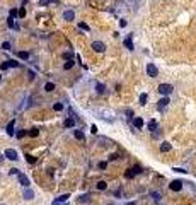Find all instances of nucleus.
Wrapping results in <instances>:
<instances>
[{
    "label": "nucleus",
    "instance_id": "nucleus-9",
    "mask_svg": "<svg viewBox=\"0 0 196 205\" xmlns=\"http://www.w3.org/2000/svg\"><path fill=\"white\" fill-rule=\"evenodd\" d=\"M123 43H125V46H126L128 50H133V34H128Z\"/></svg>",
    "mask_w": 196,
    "mask_h": 205
},
{
    "label": "nucleus",
    "instance_id": "nucleus-44",
    "mask_svg": "<svg viewBox=\"0 0 196 205\" xmlns=\"http://www.w3.org/2000/svg\"><path fill=\"white\" fill-rule=\"evenodd\" d=\"M128 205H135V202H131V203H128Z\"/></svg>",
    "mask_w": 196,
    "mask_h": 205
},
{
    "label": "nucleus",
    "instance_id": "nucleus-19",
    "mask_svg": "<svg viewBox=\"0 0 196 205\" xmlns=\"http://www.w3.org/2000/svg\"><path fill=\"white\" fill-rule=\"evenodd\" d=\"M147 99H148V96L143 92V94H140V99H138V101H140V104L143 106V104H147Z\"/></svg>",
    "mask_w": 196,
    "mask_h": 205
},
{
    "label": "nucleus",
    "instance_id": "nucleus-10",
    "mask_svg": "<svg viewBox=\"0 0 196 205\" xmlns=\"http://www.w3.org/2000/svg\"><path fill=\"white\" fill-rule=\"evenodd\" d=\"M169 102H171V101H169V98H162V99L159 101V110H160V111H164L165 108H167Z\"/></svg>",
    "mask_w": 196,
    "mask_h": 205
},
{
    "label": "nucleus",
    "instance_id": "nucleus-16",
    "mask_svg": "<svg viewBox=\"0 0 196 205\" xmlns=\"http://www.w3.org/2000/svg\"><path fill=\"white\" fill-rule=\"evenodd\" d=\"M33 197H34V193H33V190H29V186L24 190V198L26 200H33Z\"/></svg>",
    "mask_w": 196,
    "mask_h": 205
},
{
    "label": "nucleus",
    "instance_id": "nucleus-13",
    "mask_svg": "<svg viewBox=\"0 0 196 205\" xmlns=\"http://www.w3.org/2000/svg\"><path fill=\"white\" fill-rule=\"evenodd\" d=\"M133 125H135L136 130H140V128H143V120L140 118V116H136V118L133 120Z\"/></svg>",
    "mask_w": 196,
    "mask_h": 205
},
{
    "label": "nucleus",
    "instance_id": "nucleus-40",
    "mask_svg": "<svg viewBox=\"0 0 196 205\" xmlns=\"http://www.w3.org/2000/svg\"><path fill=\"white\" fill-rule=\"evenodd\" d=\"M90 132H92V133H97V127H96V125H92V127H90Z\"/></svg>",
    "mask_w": 196,
    "mask_h": 205
},
{
    "label": "nucleus",
    "instance_id": "nucleus-8",
    "mask_svg": "<svg viewBox=\"0 0 196 205\" xmlns=\"http://www.w3.org/2000/svg\"><path fill=\"white\" fill-rule=\"evenodd\" d=\"M17 178H19V181H20V184H22V186H24V188H27L29 184V178L26 176V174H22V173H19V174H17Z\"/></svg>",
    "mask_w": 196,
    "mask_h": 205
},
{
    "label": "nucleus",
    "instance_id": "nucleus-21",
    "mask_svg": "<svg viewBox=\"0 0 196 205\" xmlns=\"http://www.w3.org/2000/svg\"><path fill=\"white\" fill-rule=\"evenodd\" d=\"M45 91H48V92H51V91H55V84L53 82H48L45 86Z\"/></svg>",
    "mask_w": 196,
    "mask_h": 205
},
{
    "label": "nucleus",
    "instance_id": "nucleus-29",
    "mask_svg": "<svg viewBox=\"0 0 196 205\" xmlns=\"http://www.w3.org/2000/svg\"><path fill=\"white\" fill-rule=\"evenodd\" d=\"M24 135H26V130H20V132H17V133H16V137H17V139H22Z\"/></svg>",
    "mask_w": 196,
    "mask_h": 205
},
{
    "label": "nucleus",
    "instance_id": "nucleus-11",
    "mask_svg": "<svg viewBox=\"0 0 196 205\" xmlns=\"http://www.w3.org/2000/svg\"><path fill=\"white\" fill-rule=\"evenodd\" d=\"M14 127H16V120H12V121L7 125V128H5V132H7V135L12 137L14 135Z\"/></svg>",
    "mask_w": 196,
    "mask_h": 205
},
{
    "label": "nucleus",
    "instance_id": "nucleus-25",
    "mask_svg": "<svg viewBox=\"0 0 196 205\" xmlns=\"http://www.w3.org/2000/svg\"><path fill=\"white\" fill-rule=\"evenodd\" d=\"M74 135H75V137H77V139H78V140H84V133H82V132H80V130H75V132H74Z\"/></svg>",
    "mask_w": 196,
    "mask_h": 205
},
{
    "label": "nucleus",
    "instance_id": "nucleus-41",
    "mask_svg": "<svg viewBox=\"0 0 196 205\" xmlns=\"http://www.w3.org/2000/svg\"><path fill=\"white\" fill-rule=\"evenodd\" d=\"M118 157H119V154H113V156H111L109 159H111V161H116V159H118Z\"/></svg>",
    "mask_w": 196,
    "mask_h": 205
},
{
    "label": "nucleus",
    "instance_id": "nucleus-24",
    "mask_svg": "<svg viewBox=\"0 0 196 205\" xmlns=\"http://www.w3.org/2000/svg\"><path fill=\"white\" fill-rule=\"evenodd\" d=\"M63 108H65V106H63V102H56V104L53 106V110H55V111H61Z\"/></svg>",
    "mask_w": 196,
    "mask_h": 205
},
{
    "label": "nucleus",
    "instance_id": "nucleus-2",
    "mask_svg": "<svg viewBox=\"0 0 196 205\" xmlns=\"http://www.w3.org/2000/svg\"><path fill=\"white\" fill-rule=\"evenodd\" d=\"M147 75H150V77H157V75H159V69H157L154 63H148V65H147Z\"/></svg>",
    "mask_w": 196,
    "mask_h": 205
},
{
    "label": "nucleus",
    "instance_id": "nucleus-27",
    "mask_svg": "<svg viewBox=\"0 0 196 205\" xmlns=\"http://www.w3.org/2000/svg\"><path fill=\"white\" fill-rule=\"evenodd\" d=\"M72 67H74V62H72V60H68V62L65 63V65H63V69H65V70H70Z\"/></svg>",
    "mask_w": 196,
    "mask_h": 205
},
{
    "label": "nucleus",
    "instance_id": "nucleus-17",
    "mask_svg": "<svg viewBox=\"0 0 196 205\" xmlns=\"http://www.w3.org/2000/svg\"><path fill=\"white\" fill-rule=\"evenodd\" d=\"M75 127V118H67L65 120V128H74Z\"/></svg>",
    "mask_w": 196,
    "mask_h": 205
},
{
    "label": "nucleus",
    "instance_id": "nucleus-35",
    "mask_svg": "<svg viewBox=\"0 0 196 205\" xmlns=\"http://www.w3.org/2000/svg\"><path fill=\"white\" fill-rule=\"evenodd\" d=\"M16 16H19V12H17L16 9H10V17H16Z\"/></svg>",
    "mask_w": 196,
    "mask_h": 205
},
{
    "label": "nucleus",
    "instance_id": "nucleus-42",
    "mask_svg": "<svg viewBox=\"0 0 196 205\" xmlns=\"http://www.w3.org/2000/svg\"><path fill=\"white\" fill-rule=\"evenodd\" d=\"M65 58H67V60H70V58H72V51H67V53H65Z\"/></svg>",
    "mask_w": 196,
    "mask_h": 205
},
{
    "label": "nucleus",
    "instance_id": "nucleus-12",
    "mask_svg": "<svg viewBox=\"0 0 196 205\" xmlns=\"http://www.w3.org/2000/svg\"><path fill=\"white\" fill-rule=\"evenodd\" d=\"M63 19H65V20H74L75 19L74 10H65V12H63Z\"/></svg>",
    "mask_w": 196,
    "mask_h": 205
},
{
    "label": "nucleus",
    "instance_id": "nucleus-23",
    "mask_svg": "<svg viewBox=\"0 0 196 205\" xmlns=\"http://www.w3.org/2000/svg\"><path fill=\"white\" fill-rule=\"evenodd\" d=\"M78 28H80L82 31H90V28L85 24V22H78Z\"/></svg>",
    "mask_w": 196,
    "mask_h": 205
},
{
    "label": "nucleus",
    "instance_id": "nucleus-14",
    "mask_svg": "<svg viewBox=\"0 0 196 205\" xmlns=\"http://www.w3.org/2000/svg\"><path fill=\"white\" fill-rule=\"evenodd\" d=\"M157 127H159V125H157L155 120H150V121L147 123V128H148L150 132H155V130H157Z\"/></svg>",
    "mask_w": 196,
    "mask_h": 205
},
{
    "label": "nucleus",
    "instance_id": "nucleus-18",
    "mask_svg": "<svg viewBox=\"0 0 196 205\" xmlns=\"http://www.w3.org/2000/svg\"><path fill=\"white\" fill-rule=\"evenodd\" d=\"M78 203H89V195H80V197L77 198Z\"/></svg>",
    "mask_w": 196,
    "mask_h": 205
},
{
    "label": "nucleus",
    "instance_id": "nucleus-31",
    "mask_svg": "<svg viewBox=\"0 0 196 205\" xmlns=\"http://www.w3.org/2000/svg\"><path fill=\"white\" fill-rule=\"evenodd\" d=\"M106 166H107V162H104V161H101V162L97 164V168H99V169H106Z\"/></svg>",
    "mask_w": 196,
    "mask_h": 205
},
{
    "label": "nucleus",
    "instance_id": "nucleus-1",
    "mask_svg": "<svg viewBox=\"0 0 196 205\" xmlns=\"http://www.w3.org/2000/svg\"><path fill=\"white\" fill-rule=\"evenodd\" d=\"M172 91H174V87H172L171 84H160V86H159V92L162 96H169Z\"/></svg>",
    "mask_w": 196,
    "mask_h": 205
},
{
    "label": "nucleus",
    "instance_id": "nucleus-6",
    "mask_svg": "<svg viewBox=\"0 0 196 205\" xmlns=\"http://www.w3.org/2000/svg\"><path fill=\"white\" fill-rule=\"evenodd\" d=\"M169 188H171L172 192H179V190L183 188V181H179V180H174L171 184H169Z\"/></svg>",
    "mask_w": 196,
    "mask_h": 205
},
{
    "label": "nucleus",
    "instance_id": "nucleus-34",
    "mask_svg": "<svg viewBox=\"0 0 196 205\" xmlns=\"http://www.w3.org/2000/svg\"><path fill=\"white\" fill-rule=\"evenodd\" d=\"M9 63H10V67H19L20 65L19 62H16V60H9Z\"/></svg>",
    "mask_w": 196,
    "mask_h": 205
},
{
    "label": "nucleus",
    "instance_id": "nucleus-32",
    "mask_svg": "<svg viewBox=\"0 0 196 205\" xmlns=\"http://www.w3.org/2000/svg\"><path fill=\"white\" fill-rule=\"evenodd\" d=\"M2 48L4 50H10V43H9V41H4V43H2Z\"/></svg>",
    "mask_w": 196,
    "mask_h": 205
},
{
    "label": "nucleus",
    "instance_id": "nucleus-30",
    "mask_svg": "<svg viewBox=\"0 0 196 205\" xmlns=\"http://www.w3.org/2000/svg\"><path fill=\"white\" fill-rule=\"evenodd\" d=\"M9 67H10V63H9V62H4V63L0 65V69H2V70H7Z\"/></svg>",
    "mask_w": 196,
    "mask_h": 205
},
{
    "label": "nucleus",
    "instance_id": "nucleus-28",
    "mask_svg": "<svg viewBox=\"0 0 196 205\" xmlns=\"http://www.w3.org/2000/svg\"><path fill=\"white\" fill-rule=\"evenodd\" d=\"M26 161H27L29 164H34V162H36V157H34V156H26Z\"/></svg>",
    "mask_w": 196,
    "mask_h": 205
},
{
    "label": "nucleus",
    "instance_id": "nucleus-36",
    "mask_svg": "<svg viewBox=\"0 0 196 205\" xmlns=\"http://www.w3.org/2000/svg\"><path fill=\"white\" fill-rule=\"evenodd\" d=\"M29 135H31V137H38V130H36V128H33V130L29 132Z\"/></svg>",
    "mask_w": 196,
    "mask_h": 205
},
{
    "label": "nucleus",
    "instance_id": "nucleus-3",
    "mask_svg": "<svg viewBox=\"0 0 196 205\" xmlns=\"http://www.w3.org/2000/svg\"><path fill=\"white\" fill-rule=\"evenodd\" d=\"M138 173H140V166H135V168L128 169V171L125 173V178H126V180H131V178H133V176H136Z\"/></svg>",
    "mask_w": 196,
    "mask_h": 205
},
{
    "label": "nucleus",
    "instance_id": "nucleus-46",
    "mask_svg": "<svg viewBox=\"0 0 196 205\" xmlns=\"http://www.w3.org/2000/svg\"><path fill=\"white\" fill-rule=\"evenodd\" d=\"M0 205H4V203H0Z\"/></svg>",
    "mask_w": 196,
    "mask_h": 205
},
{
    "label": "nucleus",
    "instance_id": "nucleus-33",
    "mask_svg": "<svg viewBox=\"0 0 196 205\" xmlns=\"http://www.w3.org/2000/svg\"><path fill=\"white\" fill-rule=\"evenodd\" d=\"M97 92L99 94H104V86L102 84H97Z\"/></svg>",
    "mask_w": 196,
    "mask_h": 205
},
{
    "label": "nucleus",
    "instance_id": "nucleus-4",
    "mask_svg": "<svg viewBox=\"0 0 196 205\" xmlns=\"http://www.w3.org/2000/svg\"><path fill=\"white\" fill-rule=\"evenodd\" d=\"M68 198H70V195H68V193H65V195H61V197H58L56 200L51 202V205H65Z\"/></svg>",
    "mask_w": 196,
    "mask_h": 205
},
{
    "label": "nucleus",
    "instance_id": "nucleus-7",
    "mask_svg": "<svg viewBox=\"0 0 196 205\" xmlns=\"http://www.w3.org/2000/svg\"><path fill=\"white\" fill-rule=\"evenodd\" d=\"M92 48H94L97 53H102V51L106 50V45H104V43H101V41H94V43H92Z\"/></svg>",
    "mask_w": 196,
    "mask_h": 205
},
{
    "label": "nucleus",
    "instance_id": "nucleus-39",
    "mask_svg": "<svg viewBox=\"0 0 196 205\" xmlns=\"http://www.w3.org/2000/svg\"><path fill=\"white\" fill-rule=\"evenodd\" d=\"M152 197H154V200H159V198H160V193H152Z\"/></svg>",
    "mask_w": 196,
    "mask_h": 205
},
{
    "label": "nucleus",
    "instance_id": "nucleus-38",
    "mask_svg": "<svg viewBox=\"0 0 196 205\" xmlns=\"http://www.w3.org/2000/svg\"><path fill=\"white\" fill-rule=\"evenodd\" d=\"M24 16H26V10H24V7H22V9L19 10V17H24Z\"/></svg>",
    "mask_w": 196,
    "mask_h": 205
},
{
    "label": "nucleus",
    "instance_id": "nucleus-37",
    "mask_svg": "<svg viewBox=\"0 0 196 205\" xmlns=\"http://www.w3.org/2000/svg\"><path fill=\"white\" fill-rule=\"evenodd\" d=\"M9 173H10V174H16V176H17V174H19V169H16V168H12V169H10V171H9Z\"/></svg>",
    "mask_w": 196,
    "mask_h": 205
},
{
    "label": "nucleus",
    "instance_id": "nucleus-43",
    "mask_svg": "<svg viewBox=\"0 0 196 205\" xmlns=\"http://www.w3.org/2000/svg\"><path fill=\"white\" fill-rule=\"evenodd\" d=\"M4 159H5V154H0V164L4 162Z\"/></svg>",
    "mask_w": 196,
    "mask_h": 205
},
{
    "label": "nucleus",
    "instance_id": "nucleus-5",
    "mask_svg": "<svg viewBox=\"0 0 196 205\" xmlns=\"http://www.w3.org/2000/svg\"><path fill=\"white\" fill-rule=\"evenodd\" d=\"M5 159L17 161V159H19V156H17V151H14V149H7V151H5Z\"/></svg>",
    "mask_w": 196,
    "mask_h": 205
},
{
    "label": "nucleus",
    "instance_id": "nucleus-22",
    "mask_svg": "<svg viewBox=\"0 0 196 205\" xmlns=\"http://www.w3.org/2000/svg\"><path fill=\"white\" fill-rule=\"evenodd\" d=\"M106 188H107L106 181H99V183H97V190H101V192H102V190H106Z\"/></svg>",
    "mask_w": 196,
    "mask_h": 205
},
{
    "label": "nucleus",
    "instance_id": "nucleus-26",
    "mask_svg": "<svg viewBox=\"0 0 196 205\" xmlns=\"http://www.w3.org/2000/svg\"><path fill=\"white\" fill-rule=\"evenodd\" d=\"M19 58H22V60H27V58H29V53H27V51H19Z\"/></svg>",
    "mask_w": 196,
    "mask_h": 205
},
{
    "label": "nucleus",
    "instance_id": "nucleus-45",
    "mask_svg": "<svg viewBox=\"0 0 196 205\" xmlns=\"http://www.w3.org/2000/svg\"><path fill=\"white\" fill-rule=\"evenodd\" d=\"M0 79H2V75H0Z\"/></svg>",
    "mask_w": 196,
    "mask_h": 205
},
{
    "label": "nucleus",
    "instance_id": "nucleus-20",
    "mask_svg": "<svg viewBox=\"0 0 196 205\" xmlns=\"http://www.w3.org/2000/svg\"><path fill=\"white\" fill-rule=\"evenodd\" d=\"M7 26H9V28H16V29H17V24H16V22H14V17H10V16H9Z\"/></svg>",
    "mask_w": 196,
    "mask_h": 205
},
{
    "label": "nucleus",
    "instance_id": "nucleus-15",
    "mask_svg": "<svg viewBox=\"0 0 196 205\" xmlns=\"http://www.w3.org/2000/svg\"><path fill=\"white\" fill-rule=\"evenodd\" d=\"M171 149H172V145L169 142H162L160 144V152H169Z\"/></svg>",
    "mask_w": 196,
    "mask_h": 205
}]
</instances>
